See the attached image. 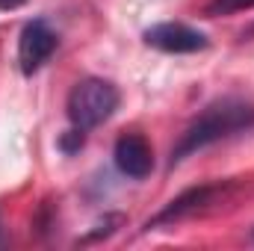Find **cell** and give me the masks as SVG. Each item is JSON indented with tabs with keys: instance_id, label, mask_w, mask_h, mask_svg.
<instances>
[{
	"instance_id": "cell-1",
	"label": "cell",
	"mask_w": 254,
	"mask_h": 251,
	"mask_svg": "<svg viewBox=\"0 0 254 251\" xmlns=\"http://www.w3.org/2000/svg\"><path fill=\"white\" fill-rule=\"evenodd\" d=\"M254 127V104L246 98H219L213 101L195 122H192L178 145L172 148L169 154V169H175L178 163H184L187 157H192L195 151L213 145V142H222L234 133H246Z\"/></svg>"
},
{
	"instance_id": "cell-2",
	"label": "cell",
	"mask_w": 254,
	"mask_h": 251,
	"mask_svg": "<svg viewBox=\"0 0 254 251\" xmlns=\"http://www.w3.org/2000/svg\"><path fill=\"white\" fill-rule=\"evenodd\" d=\"M122 95L119 89L104 80V77H86L80 80L71 92H68V122L80 130H95L107 119H113V113L119 110Z\"/></svg>"
},
{
	"instance_id": "cell-3",
	"label": "cell",
	"mask_w": 254,
	"mask_h": 251,
	"mask_svg": "<svg viewBox=\"0 0 254 251\" xmlns=\"http://www.w3.org/2000/svg\"><path fill=\"white\" fill-rule=\"evenodd\" d=\"M142 39L148 48L163 51V54H198V51L210 48V39L201 30H195L190 24H181V21L154 24L142 33Z\"/></svg>"
},
{
	"instance_id": "cell-4",
	"label": "cell",
	"mask_w": 254,
	"mask_h": 251,
	"mask_svg": "<svg viewBox=\"0 0 254 251\" xmlns=\"http://www.w3.org/2000/svg\"><path fill=\"white\" fill-rule=\"evenodd\" d=\"M57 45H60V39L48 27V21H42V18L27 21L21 36H18V65H21V71L27 77H33L42 65L54 57Z\"/></svg>"
},
{
	"instance_id": "cell-5",
	"label": "cell",
	"mask_w": 254,
	"mask_h": 251,
	"mask_svg": "<svg viewBox=\"0 0 254 251\" xmlns=\"http://www.w3.org/2000/svg\"><path fill=\"white\" fill-rule=\"evenodd\" d=\"M116 166L125 178H133V181H142L151 175L154 169V154H151V145L139 136V133H127L116 142Z\"/></svg>"
},
{
	"instance_id": "cell-6",
	"label": "cell",
	"mask_w": 254,
	"mask_h": 251,
	"mask_svg": "<svg viewBox=\"0 0 254 251\" xmlns=\"http://www.w3.org/2000/svg\"><path fill=\"white\" fill-rule=\"evenodd\" d=\"M216 192L219 187H213V184H201V187H192L187 192H181L175 201H169L154 219H148V225H145V231H151V228H160V225H172V222H181V219H187L192 213H198L201 207H207L213 198H216Z\"/></svg>"
},
{
	"instance_id": "cell-7",
	"label": "cell",
	"mask_w": 254,
	"mask_h": 251,
	"mask_svg": "<svg viewBox=\"0 0 254 251\" xmlns=\"http://www.w3.org/2000/svg\"><path fill=\"white\" fill-rule=\"evenodd\" d=\"M254 9V0H210L204 6V15L216 18V15H231V12H246Z\"/></svg>"
},
{
	"instance_id": "cell-8",
	"label": "cell",
	"mask_w": 254,
	"mask_h": 251,
	"mask_svg": "<svg viewBox=\"0 0 254 251\" xmlns=\"http://www.w3.org/2000/svg\"><path fill=\"white\" fill-rule=\"evenodd\" d=\"M83 142H86V130L71 127V130H65L63 136H60V151H65V154H77V151L83 148Z\"/></svg>"
},
{
	"instance_id": "cell-9",
	"label": "cell",
	"mask_w": 254,
	"mask_h": 251,
	"mask_svg": "<svg viewBox=\"0 0 254 251\" xmlns=\"http://www.w3.org/2000/svg\"><path fill=\"white\" fill-rule=\"evenodd\" d=\"M27 0H0V9L3 12H12V9H18V6H24Z\"/></svg>"
},
{
	"instance_id": "cell-10",
	"label": "cell",
	"mask_w": 254,
	"mask_h": 251,
	"mask_svg": "<svg viewBox=\"0 0 254 251\" xmlns=\"http://www.w3.org/2000/svg\"><path fill=\"white\" fill-rule=\"evenodd\" d=\"M252 240H254V234H252Z\"/></svg>"
}]
</instances>
